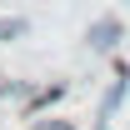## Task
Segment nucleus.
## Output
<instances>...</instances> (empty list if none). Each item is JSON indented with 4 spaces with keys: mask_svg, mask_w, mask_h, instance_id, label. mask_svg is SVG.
I'll list each match as a JSON object with an SVG mask.
<instances>
[{
    "mask_svg": "<svg viewBox=\"0 0 130 130\" xmlns=\"http://www.w3.org/2000/svg\"><path fill=\"white\" fill-rule=\"evenodd\" d=\"M85 40H90V45H95V50H115V40H120V20H115V15H105V20H95Z\"/></svg>",
    "mask_w": 130,
    "mask_h": 130,
    "instance_id": "1",
    "label": "nucleus"
},
{
    "mask_svg": "<svg viewBox=\"0 0 130 130\" xmlns=\"http://www.w3.org/2000/svg\"><path fill=\"white\" fill-rule=\"evenodd\" d=\"M60 95H65V85H45V90H35V95H30V110H45V105H55Z\"/></svg>",
    "mask_w": 130,
    "mask_h": 130,
    "instance_id": "2",
    "label": "nucleus"
},
{
    "mask_svg": "<svg viewBox=\"0 0 130 130\" xmlns=\"http://www.w3.org/2000/svg\"><path fill=\"white\" fill-rule=\"evenodd\" d=\"M20 35H25V20H20V15H5V20H0V40H20Z\"/></svg>",
    "mask_w": 130,
    "mask_h": 130,
    "instance_id": "3",
    "label": "nucleus"
},
{
    "mask_svg": "<svg viewBox=\"0 0 130 130\" xmlns=\"http://www.w3.org/2000/svg\"><path fill=\"white\" fill-rule=\"evenodd\" d=\"M35 130H75L70 120H35Z\"/></svg>",
    "mask_w": 130,
    "mask_h": 130,
    "instance_id": "4",
    "label": "nucleus"
}]
</instances>
